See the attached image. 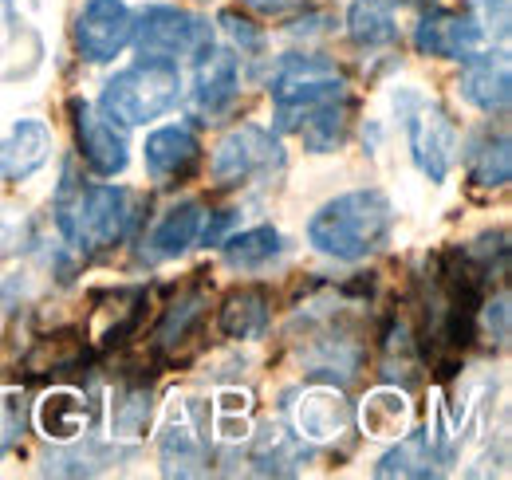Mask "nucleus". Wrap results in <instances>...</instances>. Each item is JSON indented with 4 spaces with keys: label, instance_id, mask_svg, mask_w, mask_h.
Masks as SVG:
<instances>
[{
    "label": "nucleus",
    "instance_id": "f257e3e1",
    "mask_svg": "<svg viewBox=\"0 0 512 480\" xmlns=\"http://www.w3.org/2000/svg\"><path fill=\"white\" fill-rule=\"evenodd\" d=\"M52 213H56L60 237L75 252L95 256V252L119 248L134 233V225H138V193H130L123 185L75 181L71 166H67Z\"/></svg>",
    "mask_w": 512,
    "mask_h": 480
},
{
    "label": "nucleus",
    "instance_id": "f03ea898",
    "mask_svg": "<svg viewBox=\"0 0 512 480\" xmlns=\"http://www.w3.org/2000/svg\"><path fill=\"white\" fill-rule=\"evenodd\" d=\"M394 217V201L383 189H351L316 209V217L308 221V240L323 256L355 264L375 256L390 240Z\"/></svg>",
    "mask_w": 512,
    "mask_h": 480
},
{
    "label": "nucleus",
    "instance_id": "7ed1b4c3",
    "mask_svg": "<svg viewBox=\"0 0 512 480\" xmlns=\"http://www.w3.org/2000/svg\"><path fill=\"white\" fill-rule=\"evenodd\" d=\"M268 95L276 107V126L296 130V122L308 119L312 111L347 99V75L327 56L288 52V56H280L272 79H268Z\"/></svg>",
    "mask_w": 512,
    "mask_h": 480
},
{
    "label": "nucleus",
    "instance_id": "20e7f679",
    "mask_svg": "<svg viewBox=\"0 0 512 480\" xmlns=\"http://www.w3.org/2000/svg\"><path fill=\"white\" fill-rule=\"evenodd\" d=\"M178 95H182L178 63L142 56L115 79H107V87L99 95V111L119 126H142V122H154L166 111H174Z\"/></svg>",
    "mask_w": 512,
    "mask_h": 480
},
{
    "label": "nucleus",
    "instance_id": "39448f33",
    "mask_svg": "<svg viewBox=\"0 0 512 480\" xmlns=\"http://www.w3.org/2000/svg\"><path fill=\"white\" fill-rule=\"evenodd\" d=\"M398 111H402V126H406V146H410V158L414 166L442 185L457 162V146H461V134H457V122L449 119V111L442 103L426 99V95H414V91H402L398 95Z\"/></svg>",
    "mask_w": 512,
    "mask_h": 480
},
{
    "label": "nucleus",
    "instance_id": "423d86ee",
    "mask_svg": "<svg viewBox=\"0 0 512 480\" xmlns=\"http://www.w3.org/2000/svg\"><path fill=\"white\" fill-rule=\"evenodd\" d=\"M142 56L178 60V56H205L213 48V28L205 16L178 4H146L134 16V40Z\"/></svg>",
    "mask_w": 512,
    "mask_h": 480
},
{
    "label": "nucleus",
    "instance_id": "0eeeda50",
    "mask_svg": "<svg viewBox=\"0 0 512 480\" xmlns=\"http://www.w3.org/2000/svg\"><path fill=\"white\" fill-rule=\"evenodd\" d=\"M284 166V146L276 134H268L264 126L245 122L237 130H229L221 142H217V154H213V181L221 189H233V185H245L249 178H264L272 170Z\"/></svg>",
    "mask_w": 512,
    "mask_h": 480
},
{
    "label": "nucleus",
    "instance_id": "6e6552de",
    "mask_svg": "<svg viewBox=\"0 0 512 480\" xmlns=\"http://www.w3.org/2000/svg\"><path fill=\"white\" fill-rule=\"evenodd\" d=\"M134 40V12L123 0H87L75 16V48L91 63L123 56Z\"/></svg>",
    "mask_w": 512,
    "mask_h": 480
},
{
    "label": "nucleus",
    "instance_id": "1a4fd4ad",
    "mask_svg": "<svg viewBox=\"0 0 512 480\" xmlns=\"http://www.w3.org/2000/svg\"><path fill=\"white\" fill-rule=\"evenodd\" d=\"M67 115H71V126H75L79 158H83L99 178H119L130 162L127 134L107 119V115H99L87 99H71V103H67Z\"/></svg>",
    "mask_w": 512,
    "mask_h": 480
},
{
    "label": "nucleus",
    "instance_id": "9d476101",
    "mask_svg": "<svg viewBox=\"0 0 512 480\" xmlns=\"http://www.w3.org/2000/svg\"><path fill=\"white\" fill-rule=\"evenodd\" d=\"M241 95V60L229 48H209L197 56V75H193L190 103L205 122L225 119Z\"/></svg>",
    "mask_w": 512,
    "mask_h": 480
},
{
    "label": "nucleus",
    "instance_id": "9b49d317",
    "mask_svg": "<svg viewBox=\"0 0 512 480\" xmlns=\"http://www.w3.org/2000/svg\"><path fill=\"white\" fill-rule=\"evenodd\" d=\"M485 32L473 16L465 12H426L414 28V48L418 56H434V60H469L473 52H481Z\"/></svg>",
    "mask_w": 512,
    "mask_h": 480
},
{
    "label": "nucleus",
    "instance_id": "f8f14e48",
    "mask_svg": "<svg viewBox=\"0 0 512 480\" xmlns=\"http://www.w3.org/2000/svg\"><path fill=\"white\" fill-rule=\"evenodd\" d=\"M461 95L485 115H505L512 103V71L505 52H473L461 71Z\"/></svg>",
    "mask_w": 512,
    "mask_h": 480
},
{
    "label": "nucleus",
    "instance_id": "ddd939ff",
    "mask_svg": "<svg viewBox=\"0 0 512 480\" xmlns=\"http://www.w3.org/2000/svg\"><path fill=\"white\" fill-rule=\"evenodd\" d=\"M142 158H146V174L158 185H174V181L182 185L201 162V142L190 126H162L146 138Z\"/></svg>",
    "mask_w": 512,
    "mask_h": 480
},
{
    "label": "nucleus",
    "instance_id": "4468645a",
    "mask_svg": "<svg viewBox=\"0 0 512 480\" xmlns=\"http://www.w3.org/2000/svg\"><path fill=\"white\" fill-rule=\"evenodd\" d=\"M52 158V130L40 119H20L0 138V181L32 178Z\"/></svg>",
    "mask_w": 512,
    "mask_h": 480
},
{
    "label": "nucleus",
    "instance_id": "2eb2a0df",
    "mask_svg": "<svg viewBox=\"0 0 512 480\" xmlns=\"http://www.w3.org/2000/svg\"><path fill=\"white\" fill-rule=\"evenodd\" d=\"M205 307H209V296L201 284H193L186 292H178V300L170 303L150 335V351L154 355H178L193 335L201 331V319H205Z\"/></svg>",
    "mask_w": 512,
    "mask_h": 480
},
{
    "label": "nucleus",
    "instance_id": "dca6fc26",
    "mask_svg": "<svg viewBox=\"0 0 512 480\" xmlns=\"http://www.w3.org/2000/svg\"><path fill=\"white\" fill-rule=\"evenodd\" d=\"M465 170H469V181L481 185V189H505L512 178L509 130L505 126L477 130L473 142H469V154H465Z\"/></svg>",
    "mask_w": 512,
    "mask_h": 480
},
{
    "label": "nucleus",
    "instance_id": "f3484780",
    "mask_svg": "<svg viewBox=\"0 0 512 480\" xmlns=\"http://www.w3.org/2000/svg\"><path fill=\"white\" fill-rule=\"evenodd\" d=\"M268 319H272V311H268L264 288H237L225 296L221 311H217V327L229 339H260L268 331Z\"/></svg>",
    "mask_w": 512,
    "mask_h": 480
},
{
    "label": "nucleus",
    "instance_id": "a211bd4d",
    "mask_svg": "<svg viewBox=\"0 0 512 480\" xmlns=\"http://www.w3.org/2000/svg\"><path fill=\"white\" fill-rule=\"evenodd\" d=\"M158 457H162V473L166 477H197V473H205V441H201L197 425L186 414L166 425Z\"/></svg>",
    "mask_w": 512,
    "mask_h": 480
},
{
    "label": "nucleus",
    "instance_id": "6ab92c4d",
    "mask_svg": "<svg viewBox=\"0 0 512 480\" xmlns=\"http://www.w3.org/2000/svg\"><path fill=\"white\" fill-rule=\"evenodd\" d=\"M304 461H308V449H304V441H300L292 429L268 425V429L256 437L253 465L260 477H292V473L304 469Z\"/></svg>",
    "mask_w": 512,
    "mask_h": 480
},
{
    "label": "nucleus",
    "instance_id": "aec40b11",
    "mask_svg": "<svg viewBox=\"0 0 512 480\" xmlns=\"http://www.w3.org/2000/svg\"><path fill=\"white\" fill-rule=\"evenodd\" d=\"M197 229H201V201H178L146 240V252L154 260H178L193 240H197Z\"/></svg>",
    "mask_w": 512,
    "mask_h": 480
},
{
    "label": "nucleus",
    "instance_id": "412c9836",
    "mask_svg": "<svg viewBox=\"0 0 512 480\" xmlns=\"http://www.w3.org/2000/svg\"><path fill=\"white\" fill-rule=\"evenodd\" d=\"M375 477H406V480H426L438 477V457H434V445H430V433L414 429L406 433L390 453L379 457L375 465Z\"/></svg>",
    "mask_w": 512,
    "mask_h": 480
},
{
    "label": "nucleus",
    "instance_id": "4be33fe9",
    "mask_svg": "<svg viewBox=\"0 0 512 480\" xmlns=\"http://www.w3.org/2000/svg\"><path fill=\"white\" fill-rule=\"evenodd\" d=\"M347 36L359 48H390L398 40V20L386 0H351L347 8Z\"/></svg>",
    "mask_w": 512,
    "mask_h": 480
},
{
    "label": "nucleus",
    "instance_id": "5701e85b",
    "mask_svg": "<svg viewBox=\"0 0 512 480\" xmlns=\"http://www.w3.org/2000/svg\"><path fill=\"white\" fill-rule=\"evenodd\" d=\"M296 425H300L304 437L327 441V437H339V433L351 429V410H347V402L335 398L331 390H316V394H308V398L300 402Z\"/></svg>",
    "mask_w": 512,
    "mask_h": 480
},
{
    "label": "nucleus",
    "instance_id": "b1692460",
    "mask_svg": "<svg viewBox=\"0 0 512 480\" xmlns=\"http://www.w3.org/2000/svg\"><path fill=\"white\" fill-rule=\"evenodd\" d=\"M225 260L237 268V272H260L268 268L280 252H284V237L272 229V225H260V229H249L241 237L225 240Z\"/></svg>",
    "mask_w": 512,
    "mask_h": 480
},
{
    "label": "nucleus",
    "instance_id": "393cba45",
    "mask_svg": "<svg viewBox=\"0 0 512 480\" xmlns=\"http://www.w3.org/2000/svg\"><path fill=\"white\" fill-rule=\"evenodd\" d=\"M87 406L71 394V390H56V394H48L44 402H40V429L48 433V437H56V441H71V437H79L83 429H87Z\"/></svg>",
    "mask_w": 512,
    "mask_h": 480
},
{
    "label": "nucleus",
    "instance_id": "a878e982",
    "mask_svg": "<svg viewBox=\"0 0 512 480\" xmlns=\"http://www.w3.org/2000/svg\"><path fill=\"white\" fill-rule=\"evenodd\" d=\"M130 457V449H103V445H87L83 449H67V453H56L44 461V473H56V477H91V473H103L107 465Z\"/></svg>",
    "mask_w": 512,
    "mask_h": 480
},
{
    "label": "nucleus",
    "instance_id": "bb28decb",
    "mask_svg": "<svg viewBox=\"0 0 512 480\" xmlns=\"http://www.w3.org/2000/svg\"><path fill=\"white\" fill-rule=\"evenodd\" d=\"M406 425V398L398 390H375L363 402V429L375 437H398V429Z\"/></svg>",
    "mask_w": 512,
    "mask_h": 480
},
{
    "label": "nucleus",
    "instance_id": "cd10ccee",
    "mask_svg": "<svg viewBox=\"0 0 512 480\" xmlns=\"http://www.w3.org/2000/svg\"><path fill=\"white\" fill-rule=\"evenodd\" d=\"M146 421H150V390H146V382H134L115 402V433L138 437L146 429Z\"/></svg>",
    "mask_w": 512,
    "mask_h": 480
},
{
    "label": "nucleus",
    "instance_id": "c85d7f7f",
    "mask_svg": "<svg viewBox=\"0 0 512 480\" xmlns=\"http://www.w3.org/2000/svg\"><path fill=\"white\" fill-rule=\"evenodd\" d=\"M473 20L481 24L485 40H509V0H477L473 4Z\"/></svg>",
    "mask_w": 512,
    "mask_h": 480
},
{
    "label": "nucleus",
    "instance_id": "c756f323",
    "mask_svg": "<svg viewBox=\"0 0 512 480\" xmlns=\"http://www.w3.org/2000/svg\"><path fill=\"white\" fill-rule=\"evenodd\" d=\"M217 20H221V28H225V32H229V36H233V40H237L245 52H260V48H264V32L256 28L249 16H241V12L225 8Z\"/></svg>",
    "mask_w": 512,
    "mask_h": 480
},
{
    "label": "nucleus",
    "instance_id": "7c9ffc66",
    "mask_svg": "<svg viewBox=\"0 0 512 480\" xmlns=\"http://www.w3.org/2000/svg\"><path fill=\"white\" fill-rule=\"evenodd\" d=\"M237 225V209H217L209 221H205V229H197L201 240H205V248H221L225 244V233Z\"/></svg>",
    "mask_w": 512,
    "mask_h": 480
},
{
    "label": "nucleus",
    "instance_id": "2f4dec72",
    "mask_svg": "<svg viewBox=\"0 0 512 480\" xmlns=\"http://www.w3.org/2000/svg\"><path fill=\"white\" fill-rule=\"evenodd\" d=\"M20 433H24V410H20L16 402H8V406L0 410V457H4V449H8Z\"/></svg>",
    "mask_w": 512,
    "mask_h": 480
},
{
    "label": "nucleus",
    "instance_id": "473e14b6",
    "mask_svg": "<svg viewBox=\"0 0 512 480\" xmlns=\"http://www.w3.org/2000/svg\"><path fill=\"white\" fill-rule=\"evenodd\" d=\"M20 28V16H16V0H0V48L16 36Z\"/></svg>",
    "mask_w": 512,
    "mask_h": 480
},
{
    "label": "nucleus",
    "instance_id": "72a5a7b5",
    "mask_svg": "<svg viewBox=\"0 0 512 480\" xmlns=\"http://www.w3.org/2000/svg\"><path fill=\"white\" fill-rule=\"evenodd\" d=\"M245 4H253L256 12H264V16H280V12L300 8V4H308V0H245Z\"/></svg>",
    "mask_w": 512,
    "mask_h": 480
},
{
    "label": "nucleus",
    "instance_id": "f704fd0d",
    "mask_svg": "<svg viewBox=\"0 0 512 480\" xmlns=\"http://www.w3.org/2000/svg\"><path fill=\"white\" fill-rule=\"evenodd\" d=\"M16 248H20V229L8 225V221H0V256H12Z\"/></svg>",
    "mask_w": 512,
    "mask_h": 480
},
{
    "label": "nucleus",
    "instance_id": "c9c22d12",
    "mask_svg": "<svg viewBox=\"0 0 512 480\" xmlns=\"http://www.w3.org/2000/svg\"><path fill=\"white\" fill-rule=\"evenodd\" d=\"M402 4H426V0H402Z\"/></svg>",
    "mask_w": 512,
    "mask_h": 480
}]
</instances>
